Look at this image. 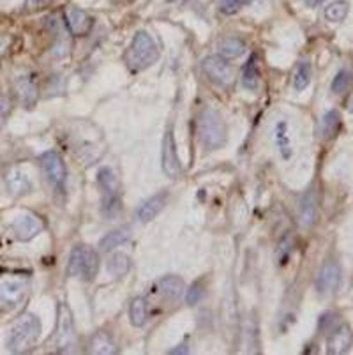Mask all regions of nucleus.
Listing matches in <instances>:
<instances>
[{
  "mask_svg": "<svg viewBox=\"0 0 353 355\" xmlns=\"http://www.w3.org/2000/svg\"><path fill=\"white\" fill-rule=\"evenodd\" d=\"M242 85L248 90H258L260 87V67H258L257 55H251V59L242 69Z\"/></svg>",
  "mask_w": 353,
  "mask_h": 355,
  "instance_id": "5701e85b",
  "label": "nucleus"
},
{
  "mask_svg": "<svg viewBox=\"0 0 353 355\" xmlns=\"http://www.w3.org/2000/svg\"><path fill=\"white\" fill-rule=\"evenodd\" d=\"M166 200H168V193H164V191L157 193V195H154L152 198H148L147 202H145L144 205L138 209V219H140L141 223L152 221L155 216L163 211L164 205H166Z\"/></svg>",
  "mask_w": 353,
  "mask_h": 355,
  "instance_id": "a211bd4d",
  "label": "nucleus"
},
{
  "mask_svg": "<svg viewBox=\"0 0 353 355\" xmlns=\"http://www.w3.org/2000/svg\"><path fill=\"white\" fill-rule=\"evenodd\" d=\"M353 347V332L350 325L343 324L332 329V334L327 340V352L330 355H341L346 354Z\"/></svg>",
  "mask_w": 353,
  "mask_h": 355,
  "instance_id": "4468645a",
  "label": "nucleus"
},
{
  "mask_svg": "<svg viewBox=\"0 0 353 355\" xmlns=\"http://www.w3.org/2000/svg\"><path fill=\"white\" fill-rule=\"evenodd\" d=\"M9 112H11V101L6 96H0V124L8 119Z\"/></svg>",
  "mask_w": 353,
  "mask_h": 355,
  "instance_id": "72a5a7b5",
  "label": "nucleus"
},
{
  "mask_svg": "<svg viewBox=\"0 0 353 355\" xmlns=\"http://www.w3.org/2000/svg\"><path fill=\"white\" fill-rule=\"evenodd\" d=\"M39 336H41V322H39V318L32 313H25L9 329L6 345H8V350L12 352V354H27L37 345Z\"/></svg>",
  "mask_w": 353,
  "mask_h": 355,
  "instance_id": "f257e3e1",
  "label": "nucleus"
},
{
  "mask_svg": "<svg viewBox=\"0 0 353 355\" xmlns=\"http://www.w3.org/2000/svg\"><path fill=\"white\" fill-rule=\"evenodd\" d=\"M64 21H66L67 31L73 35H78V37L87 35L94 27V20L90 18L89 12L76 8V6L66 8V11H64Z\"/></svg>",
  "mask_w": 353,
  "mask_h": 355,
  "instance_id": "9b49d317",
  "label": "nucleus"
},
{
  "mask_svg": "<svg viewBox=\"0 0 353 355\" xmlns=\"http://www.w3.org/2000/svg\"><path fill=\"white\" fill-rule=\"evenodd\" d=\"M160 59V46L154 41L148 32L138 31L132 37L131 44L126 50L124 62L132 73H140L150 67L152 64L157 62Z\"/></svg>",
  "mask_w": 353,
  "mask_h": 355,
  "instance_id": "f03ea898",
  "label": "nucleus"
},
{
  "mask_svg": "<svg viewBox=\"0 0 353 355\" xmlns=\"http://www.w3.org/2000/svg\"><path fill=\"white\" fill-rule=\"evenodd\" d=\"M203 73H205L207 78L212 83H216L218 87H230L233 83V67L225 57L221 55H212V57H207L202 62Z\"/></svg>",
  "mask_w": 353,
  "mask_h": 355,
  "instance_id": "6e6552de",
  "label": "nucleus"
},
{
  "mask_svg": "<svg viewBox=\"0 0 353 355\" xmlns=\"http://www.w3.org/2000/svg\"><path fill=\"white\" fill-rule=\"evenodd\" d=\"M244 4V0H221V2H219V9H221V12H225V15H235Z\"/></svg>",
  "mask_w": 353,
  "mask_h": 355,
  "instance_id": "2f4dec72",
  "label": "nucleus"
},
{
  "mask_svg": "<svg viewBox=\"0 0 353 355\" xmlns=\"http://www.w3.org/2000/svg\"><path fill=\"white\" fill-rule=\"evenodd\" d=\"M299 219L302 228L315 227L316 219H318V193L315 188L307 189L306 195L300 200Z\"/></svg>",
  "mask_w": 353,
  "mask_h": 355,
  "instance_id": "2eb2a0df",
  "label": "nucleus"
},
{
  "mask_svg": "<svg viewBox=\"0 0 353 355\" xmlns=\"http://www.w3.org/2000/svg\"><path fill=\"white\" fill-rule=\"evenodd\" d=\"M44 223L39 216L32 214V212H25V214L16 216L15 221L11 225V230L15 234V237L21 242L32 241L35 235H39L43 232Z\"/></svg>",
  "mask_w": 353,
  "mask_h": 355,
  "instance_id": "9d476101",
  "label": "nucleus"
},
{
  "mask_svg": "<svg viewBox=\"0 0 353 355\" xmlns=\"http://www.w3.org/2000/svg\"><path fill=\"white\" fill-rule=\"evenodd\" d=\"M27 293V283L21 279H6L0 282V304L6 309H12L24 301Z\"/></svg>",
  "mask_w": 353,
  "mask_h": 355,
  "instance_id": "f8f14e48",
  "label": "nucleus"
},
{
  "mask_svg": "<svg viewBox=\"0 0 353 355\" xmlns=\"http://www.w3.org/2000/svg\"><path fill=\"white\" fill-rule=\"evenodd\" d=\"M171 2H177V4H186V2H191V0H171Z\"/></svg>",
  "mask_w": 353,
  "mask_h": 355,
  "instance_id": "4c0bfd02",
  "label": "nucleus"
},
{
  "mask_svg": "<svg viewBox=\"0 0 353 355\" xmlns=\"http://www.w3.org/2000/svg\"><path fill=\"white\" fill-rule=\"evenodd\" d=\"M129 267H131V261H129V257L124 253H115L110 257L108 266H106V270L112 274L113 277H122L128 274Z\"/></svg>",
  "mask_w": 353,
  "mask_h": 355,
  "instance_id": "bb28decb",
  "label": "nucleus"
},
{
  "mask_svg": "<svg viewBox=\"0 0 353 355\" xmlns=\"http://www.w3.org/2000/svg\"><path fill=\"white\" fill-rule=\"evenodd\" d=\"M15 94L25 108H32L37 103V85H35L32 74H24V76L16 78Z\"/></svg>",
  "mask_w": 353,
  "mask_h": 355,
  "instance_id": "dca6fc26",
  "label": "nucleus"
},
{
  "mask_svg": "<svg viewBox=\"0 0 353 355\" xmlns=\"http://www.w3.org/2000/svg\"><path fill=\"white\" fill-rule=\"evenodd\" d=\"M348 2L346 0H338V2H332L330 6L325 8V18L329 21H334V24H339L348 16Z\"/></svg>",
  "mask_w": 353,
  "mask_h": 355,
  "instance_id": "c85d7f7f",
  "label": "nucleus"
},
{
  "mask_svg": "<svg viewBox=\"0 0 353 355\" xmlns=\"http://www.w3.org/2000/svg\"><path fill=\"white\" fill-rule=\"evenodd\" d=\"M311 76H313V69H311V64L307 60H302V62L297 64L295 73H293V89L297 92H302L309 87Z\"/></svg>",
  "mask_w": 353,
  "mask_h": 355,
  "instance_id": "a878e982",
  "label": "nucleus"
},
{
  "mask_svg": "<svg viewBox=\"0 0 353 355\" xmlns=\"http://www.w3.org/2000/svg\"><path fill=\"white\" fill-rule=\"evenodd\" d=\"M89 354H96V355H113L117 354V347L113 343V340L110 338L108 332L99 331L96 336L92 338L89 345Z\"/></svg>",
  "mask_w": 353,
  "mask_h": 355,
  "instance_id": "b1692460",
  "label": "nucleus"
},
{
  "mask_svg": "<svg viewBox=\"0 0 353 355\" xmlns=\"http://www.w3.org/2000/svg\"><path fill=\"white\" fill-rule=\"evenodd\" d=\"M203 295H205V290H203V283L196 282V283H193V285H191L189 290H187L186 302L189 306H196L200 301H202Z\"/></svg>",
  "mask_w": 353,
  "mask_h": 355,
  "instance_id": "7c9ffc66",
  "label": "nucleus"
},
{
  "mask_svg": "<svg viewBox=\"0 0 353 355\" xmlns=\"http://www.w3.org/2000/svg\"><path fill=\"white\" fill-rule=\"evenodd\" d=\"M168 354H187V348H173V350H170Z\"/></svg>",
  "mask_w": 353,
  "mask_h": 355,
  "instance_id": "e433bc0d",
  "label": "nucleus"
},
{
  "mask_svg": "<svg viewBox=\"0 0 353 355\" xmlns=\"http://www.w3.org/2000/svg\"><path fill=\"white\" fill-rule=\"evenodd\" d=\"M341 283V267L336 260H327L315 277V288L320 297H330Z\"/></svg>",
  "mask_w": 353,
  "mask_h": 355,
  "instance_id": "1a4fd4ad",
  "label": "nucleus"
},
{
  "mask_svg": "<svg viewBox=\"0 0 353 355\" xmlns=\"http://www.w3.org/2000/svg\"><path fill=\"white\" fill-rule=\"evenodd\" d=\"M129 318L135 327H144L147 322V302L141 297L132 299L131 306H129Z\"/></svg>",
  "mask_w": 353,
  "mask_h": 355,
  "instance_id": "cd10ccee",
  "label": "nucleus"
},
{
  "mask_svg": "<svg viewBox=\"0 0 353 355\" xmlns=\"http://www.w3.org/2000/svg\"><path fill=\"white\" fill-rule=\"evenodd\" d=\"M6 188H8L9 195L16 196H25L32 191V182L28 180V177L24 172H19L18 168H11L4 177Z\"/></svg>",
  "mask_w": 353,
  "mask_h": 355,
  "instance_id": "f3484780",
  "label": "nucleus"
},
{
  "mask_svg": "<svg viewBox=\"0 0 353 355\" xmlns=\"http://www.w3.org/2000/svg\"><path fill=\"white\" fill-rule=\"evenodd\" d=\"M341 129V115L338 110H330L322 117L318 125V133L323 140H332Z\"/></svg>",
  "mask_w": 353,
  "mask_h": 355,
  "instance_id": "aec40b11",
  "label": "nucleus"
},
{
  "mask_svg": "<svg viewBox=\"0 0 353 355\" xmlns=\"http://www.w3.org/2000/svg\"><path fill=\"white\" fill-rule=\"evenodd\" d=\"M129 237H131L129 228H119V230H113L110 234H106L101 239V242H99V246H101L103 251H112L121 246V244H124V242H128Z\"/></svg>",
  "mask_w": 353,
  "mask_h": 355,
  "instance_id": "393cba45",
  "label": "nucleus"
},
{
  "mask_svg": "<svg viewBox=\"0 0 353 355\" xmlns=\"http://www.w3.org/2000/svg\"><path fill=\"white\" fill-rule=\"evenodd\" d=\"M161 157H163V172L166 173L170 179L179 177L180 161H179V154H177V145H175L173 131H171V129H168L166 133H164L163 156Z\"/></svg>",
  "mask_w": 353,
  "mask_h": 355,
  "instance_id": "ddd939ff",
  "label": "nucleus"
},
{
  "mask_svg": "<svg viewBox=\"0 0 353 355\" xmlns=\"http://www.w3.org/2000/svg\"><path fill=\"white\" fill-rule=\"evenodd\" d=\"M352 82H353L352 73H350L348 69H341L338 74H336L334 80H332V85H330V89H332V92H334V94H343V92H346V90L350 89Z\"/></svg>",
  "mask_w": 353,
  "mask_h": 355,
  "instance_id": "c756f323",
  "label": "nucleus"
},
{
  "mask_svg": "<svg viewBox=\"0 0 353 355\" xmlns=\"http://www.w3.org/2000/svg\"><path fill=\"white\" fill-rule=\"evenodd\" d=\"M11 35H4V34H0V55H4L8 53V50L11 48Z\"/></svg>",
  "mask_w": 353,
  "mask_h": 355,
  "instance_id": "f704fd0d",
  "label": "nucleus"
},
{
  "mask_svg": "<svg viewBox=\"0 0 353 355\" xmlns=\"http://www.w3.org/2000/svg\"><path fill=\"white\" fill-rule=\"evenodd\" d=\"M198 137L207 150H218L228 140V129L221 115L212 108H205L198 119Z\"/></svg>",
  "mask_w": 353,
  "mask_h": 355,
  "instance_id": "7ed1b4c3",
  "label": "nucleus"
},
{
  "mask_svg": "<svg viewBox=\"0 0 353 355\" xmlns=\"http://www.w3.org/2000/svg\"><path fill=\"white\" fill-rule=\"evenodd\" d=\"M309 8H316V6H320L322 2H325V0H304Z\"/></svg>",
  "mask_w": 353,
  "mask_h": 355,
  "instance_id": "c9c22d12",
  "label": "nucleus"
},
{
  "mask_svg": "<svg viewBox=\"0 0 353 355\" xmlns=\"http://www.w3.org/2000/svg\"><path fill=\"white\" fill-rule=\"evenodd\" d=\"M334 322H336L334 313H325V315L320 318V324H318L320 331H330V329H332V325H334Z\"/></svg>",
  "mask_w": 353,
  "mask_h": 355,
  "instance_id": "473e14b6",
  "label": "nucleus"
},
{
  "mask_svg": "<svg viewBox=\"0 0 353 355\" xmlns=\"http://www.w3.org/2000/svg\"><path fill=\"white\" fill-rule=\"evenodd\" d=\"M246 50H248V46H246L244 41L241 37H235V35H228L219 43V55L225 59H237L246 53Z\"/></svg>",
  "mask_w": 353,
  "mask_h": 355,
  "instance_id": "4be33fe9",
  "label": "nucleus"
},
{
  "mask_svg": "<svg viewBox=\"0 0 353 355\" xmlns=\"http://www.w3.org/2000/svg\"><path fill=\"white\" fill-rule=\"evenodd\" d=\"M274 140H276V147L279 150L281 157L284 161H288L293 154V148H291V138H290V128H288L286 121H277L274 125Z\"/></svg>",
  "mask_w": 353,
  "mask_h": 355,
  "instance_id": "6ab92c4d",
  "label": "nucleus"
},
{
  "mask_svg": "<svg viewBox=\"0 0 353 355\" xmlns=\"http://www.w3.org/2000/svg\"><path fill=\"white\" fill-rule=\"evenodd\" d=\"M78 338L74 329L73 313L66 302H60L57 309V332H55V352L71 354L76 350Z\"/></svg>",
  "mask_w": 353,
  "mask_h": 355,
  "instance_id": "39448f33",
  "label": "nucleus"
},
{
  "mask_svg": "<svg viewBox=\"0 0 353 355\" xmlns=\"http://www.w3.org/2000/svg\"><path fill=\"white\" fill-rule=\"evenodd\" d=\"M157 292L168 301H177L184 293V282L177 276H164L157 283Z\"/></svg>",
  "mask_w": 353,
  "mask_h": 355,
  "instance_id": "412c9836",
  "label": "nucleus"
},
{
  "mask_svg": "<svg viewBox=\"0 0 353 355\" xmlns=\"http://www.w3.org/2000/svg\"><path fill=\"white\" fill-rule=\"evenodd\" d=\"M39 163H41V170H43L44 177H46L51 188L58 193H64L67 180V170L60 154H57L55 150H48V153H44L41 156Z\"/></svg>",
  "mask_w": 353,
  "mask_h": 355,
  "instance_id": "0eeeda50",
  "label": "nucleus"
},
{
  "mask_svg": "<svg viewBox=\"0 0 353 355\" xmlns=\"http://www.w3.org/2000/svg\"><path fill=\"white\" fill-rule=\"evenodd\" d=\"M97 184L103 195V214L106 218H115L121 212V184L110 168H101L97 172Z\"/></svg>",
  "mask_w": 353,
  "mask_h": 355,
  "instance_id": "423d86ee",
  "label": "nucleus"
},
{
  "mask_svg": "<svg viewBox=\"0 0 353 355\" xmlns=\"http://www.w3.org/2000/svg\"><path fill=\"white\" fill-rule=\"evenodd\" d=\"M99 270V254L89 246H76L71 251L67 274L83 282H92Z\"/></svg>",
  "mask_w": 353,
  "mask_h": 355,
  "instance_id": "20e7f679",
  "label": "nucleus"
}]
</instances>
